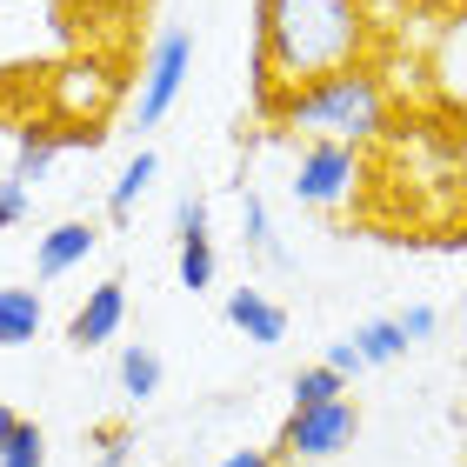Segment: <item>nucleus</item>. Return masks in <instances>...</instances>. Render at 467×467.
Instances as JSON below:
<instances>
[{"mask_svg":"<svg viewBox=\"0 0 467 467\" xmlns=\"http://www.w3.org/2000/svg\"><path fill=\"white\" fill-rule=\"evenodd\" d=\"M368 7L360 0H261L254 20V114L274 120L281 94L307 88L321 74H341L368 60Z\"/></svg>","mask_w":467,"mask_h":467,"instance_id":"nucleus-1","label":"nucleus"},{"mask_svg":"<svg viewBox=\"0 0 467 467\" xmlns=\"http://www.w3.org/2000/svg\"><path fill=\"white\" fill-rule=\"evenodd\" d=\"M274 127L307 134V140L360 147V140H374L380 127H388V80H380L368 60H360V67H341V74H321V80H307V88L281 94Z\"/></svg>","mask_w":467,"mask_h":467,"instance_id":"nucleus-2","label":"nucleus"},{"mask_svg":"<svg viewBox=\"0 0 467 467\" xmlns=\"http://www.w3.org/2000/svg\"><path fill=\"white\" fill-rule=\"evenodd\" d=\"M194 74V34L187 27H161L154 47H147V67H140V100H134V120L140 127H161L174 114V100Z\"/></svg>","mask_w":467,"mask_h":467,"instance_id":"nucleus-3","label":"nucleus"},{"mask_svg":"<svg viewBox=\"0 0 467 467\" xmlns=\"http://www.w3.org/2000/svg\"><path fill=\"white\" fill-rule=\"evenodd\" d=\"M360 434V408L341 394V400H321V408H287V428H281V448L287 461H334L341 448H354Z\"/></svg>","mask_w":467,"mask_h":467,"instance_id":"nucleus-4","label":"nucleus"},{"mask_svg":"<svg viewBox=\"0 0 467 467\" xmlns=\"http://www.w3.org/2000/svg\"><path fill=\"white\" fill-rule=\"evenodd\" d=\"M360 181V154L348 140H307L301 147V167H294V201L301 207H341Z\"/></svg>","mask_w":467,"mask_h":467,"instance_id":"nucleus-5","label":"nucleus"},{"mask_svg":"<svg viewBox=\"0 0 467 467\" xmlns=\"http://www.w3.org/2000/svg\"><path fill=\"white\" fill-rule=\"evenodd\" d=\"M174 274H181L187 294H207V287H214V274H221L214 234H207V201L201 194H187L174 207Z\"/></svg>","mask_w":467,"mask_h":467,"instance_id":"nucleus-6","label":"nucleus"},{"mask_svg":"<svg viewBox=\"0 0 467 467\" xmlns=\"http://www.w3.org/2000/svg\"><path fill=\"white\" fill-rule=\"evenodd\" d=\"M67 147H100V127H74V134H60V127H47V120L20 127V134H14V181H20V187L47 181L54 161L67 154Z\"/></svg>","mask_w":467,"mask_h":467,"instance_id":"nucleus-7","label":"nucleus"},{"mask_svg":"<svg viewBox=\"0 0 467 467\" xmlns=\"http://www.w3.org/2000/svg\"><path fill=\"white\" fill-rule=\"evenodd\" d=\"M120 321H127V281L114 274V281L88 287V301H80L74 321H67V341H74L80 354H94V348H108L114 334H120Z\"/></svg>","mask_w":467,"mask_h":467,"instance_id":"nucleus-8","label":"nucleus"},{"mask_svg":"<svg viewBox=\"0 0 467 467\" xmlns=\"http://www.w3.org/2000/svg\"><path fill=\"white\" fill-rule=\"evenodd\" d=\"M94 247H100V227L94 221H54L47 234H40V247H34V274H40V281H60V274L88 267Z\"/></svg>","mask_w":467,"mask_h":467,"instance_id":"nucleus-9","label":"nucleus"},{"mask_svg":"<svg viewBox=\"0 0 467 467\" xmlns=\"http://www.w3.org/2000/svg\"><path fill=\"white\" fill-rule=\"evenodd\" d=\"M227 327L247 334L254 348H281L287 341V307L274 301L267 287H234L227 294Z\"/></svg>","mask_w":467,"mask_h":467,"instance_id":"nucleus-10","label":"nucleus"},{"mask_svg":"<svg viewBox=\"0 0 467 467\" xmlns=\"http://www.w3.org/2000/svg\"><path fill=\"white\" fill-rule=\"evenodd\" d=\"M40 321H47V307L34 287H0V348H27Z\"/></svg>","mask_w":467,"mask_h":467,"instance_id":"nucleus-11","label":"nucleus"},{"mask_svg":"<svg viewBox=\"0 0 467 467\" xmlns=\"http://www.w3.org/2000/svg\"><path fill=\"white\" fill-rule=\"evenodd\" d=\"M161 380H167V368H161V354L147 341H127L120 348V394L134 400V408H147V400L161 394Z\"/></svg>","mask_w":467,"mask_h":467,"instance_id":"nucleus-12","label":"nucleus"},{"mask_svg":"<svg viewBox=\"0 0 467 467\" xmlns=\"http://www.w3.org/2000/svg\"><path fill=\"white\" fill-rule=\"evenodd\" d=\"M154 174H161V154H154V147H140V154L120 167V181H114V194H108V214H114V221L134 214V201L154 187Z\"/></svg>","mask_w":467,"mask_h":467,"instance_id":"nucleus-13","label":"nucleus"},{"mask_svg":"<svg viewBox=\"0 0 467 467\" xmlns=\"http://www.w3.org/2000/svg\"><path fill=\"white\" fill-rule=\"evenodd\" d=\"M348 341H354V354L368 360V368H388V360L408 354V334H400V321H360Z\"/></svg>","mask_w":467,"mask_h":467,"instance_id":"nucleus-14","label":"nucleus"},{"mask_svg":"<svg viewBox=\"0 0 467 467\" xmlns=\"http://www.w3.org/2000/svg\"><path fill=\"white\" fill-rule=\"evenodd\" d=\"M348 394V380L327 368V360H314V368L294 374V394H287V408H321V400H341Z\"/></svg>","mask_w":467,"mask_h":467,"instance_id":"nucleus-15","label":"nucleus"},{"mask_svg":"<svg viewBox=\"0 0 467 467\" xmlns=\"http://www.w3.org/2000/svg\"><path fill=\"white\" fill-rule=\"evenodd\" d=\"M241 241H247L254 254H267V261H274V267H287V254H281V247H274V227H267V201H261V194H254V187H247V194H241Z\"/></svg>","mask_w":467,"mask_h":467,"instance_id":"nucleus-16","label":"nucleus"},{"mask_svg":"<svg viewBox=\"0 0 467 467\" xmlns=\"http://www.w3.org/2000/svg\"><path fill=\"white\" fill-rule=\"evenodd\" d=\"M0 467H47V434L34 420H14L7 448H0Z\"/></svg>","mask_w":467,"mask_h":467,"instance_id":"nucleus-17","label":"nucleus"},{"mask_svg":"<svg viewBox=\"0 0 467 467\" xmlns=\"http://www.w3.org/2000/svg\"><path fill=\"white\" fill-rule=\"evenodd\" d=\"M94 467H134V428H100L94 434Z\"/></svg>","mask_w":467,"mask_h":467,"instance_id":"nucleus-18","label":"nucleus"},{"mask_svg":"<svg viewBox=\"0 0 467 467\" xmlns=\"http://www.w3.org/2000/svg\"><path fill=\"white\" fill-rule=\"evenodd\" d=\"M27 214H34V187H20L14 174H0V234L20 227Z\"/></svg>","mask_w":467,"mask_h":467,"instance_id":"nucleus-19","label":"nucleus"},{"mask_svg":"<svg viewBox=\"0 0 467 467\" xmlns=\"http://www.w3.org/2000/svg\"><path fill=\"white\" fill-rule=\"evenodd\" d=\"M394 321H400V334H408V348H414V341H428V334L441 327V314L434 307H408V314H394Z\"/></svg>","mask_w":467,"mask_h":467,"instance_id":"nucleus-20","label":"nucleus"},{"mask_svg":"<svg viewBox=\"0 0 467 467\" xmlns=\"http://www.w3.org/2000/svg\"><path fill=\"white\" fill-rule=\"evenodd\" d=\"M327 368H334V374H341V380H354L360 368H368V360H360V354H354V341H348V334H341V341H334V348H327Z\"/></svg>","mask_w":467,"mask_h":467,"instance_id":"nucleus-21","label":"nucleus"},{"mask_svg":"<svg viewBox=\"0 0 467 467\" xmlns=\"http://www.w3.org/2000/svg\"><path fill=\"white\" fill-rule=\"evenodd\" d=\"M221 467H274V454H267V448H234Z\"/></svg>","mask_w":467,"mask_h":467,"instance_id":"nucleus-22","label":"nucleus"},{"mask_svg":"<svg viewBox=\"0 0 467 467\" xmlns=\"http://www.w3.org/2000/svg\"><path fill=\"white\" fill-rule=\"evenodd\" d=\"M14 420H20V414L7 408V400H0V448H7V434H14Z\"/></svg>","mask_w":467,"mask_h":467,"instance_id":"nucleus-23","label":"nucleus"}]
</instances>
